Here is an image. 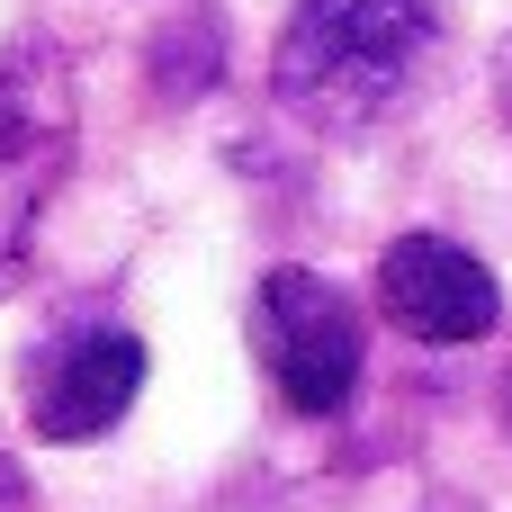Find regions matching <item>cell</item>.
Here are the masks:
<instances>
[{"label": "cell", "mask_w": 512, "mask_h": 512, "mask_svg": "<svg viewBox=\"0 0 512 512\" xmlns=\"http://www.w3.org/2000/svg\"><path fill=\"white\" fill-rule=\"evenodd\" d=\"M378 306H387L396 333L441 342V351L486 342V333L504 324L495 270H486L468 243H450V234H396V243L378 252Z\"/></svg>", "instance_id": "3957f363"}, {"label": "cell", "mask_w": 512, "mask_h": 512, "mask_svg": "<svg viewBox=\"0 0 512 512\" xmlns=\"http://www.w3.org/2000/svg\"><path fill=\"white\" fill-rule=\"evenodd\" d=\"M144 396V342L99 324V333H72L36 360L27 378V423L45 441H99L126 423V405Z\"/></svg>", "instance_id": "277c9868"}, {"label": "cell", "mask_w": 512, "mask_h": 512, "mask_svg": "<svg viewBox=\"0 0 512 512\" xmlns=\"http://www.w3.org/2000/svg\"><path fill=\"white\" fill-rule=\"evenodd\" d=\"M0 512H36V486H27V468L0 450Z\"/></svg>", "instance_id": "5b68a950"}, {"label": "cell", "mask_w": 512, "mask_h": 512, "mask_svg": "<svg viewBox=\"0 0 512 512\" xmlns=\"http://www.w3.org/2000/svg\"><path fill=\"white\" fill-rule=\"evenodd\" d=\"M495 108L512 117V36H504V54H495Z\"/></svg>", "instance_id": "8992f818"}, {"label": "cell", "mask_w": 512, "mask_h": 512, "mask_svg": "<svg viewBox=\"0 0 512 512\" xmlns=\"http://www.w3.org/2000/svg\"><path fill=\"white\" fill-rule=\"evenodd\" d=\"M432 36H441L432 0H297L279 27L270 81L306 126L360 135L414 90Z\"/></svg>", "instance_id": "6da1fadb"}, {"label": "cell", "mask_w": 512, "mask_h": 512, "mask_svg": "<svg viewBox=\"0 0 512 512\" xmlns=\"http://www.w3.org/2000/svg\"><path fill=\"white\" fill-rule=\"evenodd\" d=\"M252 351H261V369H270V387H279L288 414L333 423L360 396L369 333H360V306L324 270H270L252 288Z\"/></svg>", "instance_id": "7a4b0ae2"}]
</instances>
